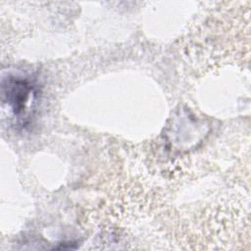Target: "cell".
I'll use <instances>...</instances> for the list:
<instances>
[{"mask_svg":"<svg viewBox=\"0 0 251 251\" xmlns=\"http://www.w3.org/2000/svg\"><path fill=\"white\" fill-rule=\"evenodd\" d=\"M8 96L10 103L13 105V109L15 113H19L23 111L27 101V97L29 94V88L24 81H16L13 82L11 86H9Z\"/></svg>","mask_w":251,"mask_h":251,"instance_id":"obj_1","label":"cell"}]
</instances>
